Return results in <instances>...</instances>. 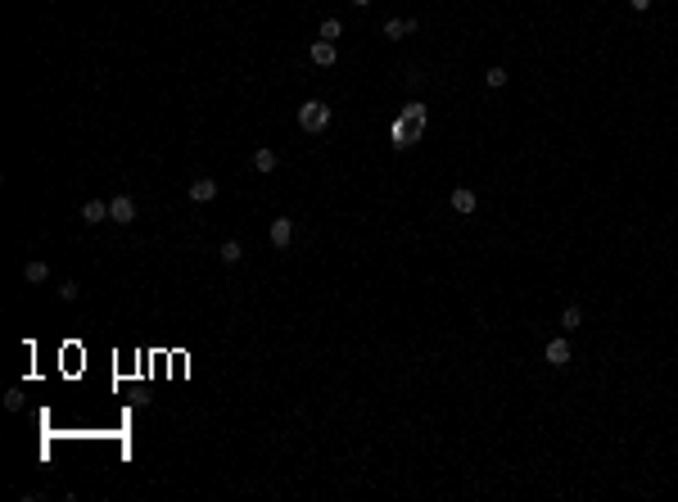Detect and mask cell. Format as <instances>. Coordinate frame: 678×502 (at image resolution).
Listing matches in <instances>:
<instances>
[{"mask_svg":"<svg viewBox=\"0 0 678 502\" xmlns=\"http://www.w3.org/2000/svg\"><path fill=\"white\" fill-rule=\"evenodd\" d=\"M267 240L276 244V249H290V240H294V218H276L267 227Z\"/></svg>","mask_w":678,"mask_h":502,"instance_id":"obj_5","label":"cell"},{"mask_svg":"<svg viewBox=\"0 0 678 502\" xmlns=\"http://www.w3.org/2000/svg\"><path fill=\"white\" fill-rule=\"evenodd\" d=\"M651 5H656V0H629V10H633V14H646Z\"/></svg>","mask_w":678,"mask_h":502,"instance_id":"obj_20","label":"cell"},{"mask_svg":"<svg viewBox=\"0 0 678 502\" xmlns=\"http://www.w3.org/2000/svg\"><path fill=\"white\" fill-rule=\"evenodd\" d=\"M308 59H313L317 68H330L335 59H339V50H335V41H321V36H317V41L308 45Z\"/></svg>","mask_w":678,"mask_h":502,"instance_id":"obj_6","label":"cell"},{"mask_svg":"<svg viewBox=\"0 0 678 502\" xmlns=\"http://www.w3.org/2000/svg\"><path fill=\"white\" fill-rule=\"evenodd\" d=\"M109 222L131 227V222H136V199H131V195H113V199H109Z\"/></svg>","mask_w":678,"mask_h":502,"instance_id":"obj_2","label":"cell"},{"mask_svg":"<svg viewBox=\"0 0 678 502\" xmlns=\"http://www.w3.org/2000/svg\"><path fill=\"white\" fill-rule=\"evenodd\" d=\"M190 199H194V204H213V199H217V181H208V176L190 181Z\"/></svg>","mask_w":678,"mask_h":502,"instance_id":"obj_11","label":"cell"},{"mask_svg":"<svg viewBox=\"0 0 678 502\" xmlns=\"http://www.w3.org/2000/svg\"><path fill=\"white\" fill-rule=\"evenodd\" d=\"M317 36H321V41H339V36H344V23H339V19H326L321 27H317Z\"/></svg>","mask_w":678,"mask_h":502,"instance_id":"obj_16","label":"cell"},{"mask_svg":"<svg viewBox=\"0 0 678 502\" xmlns=\"http://www.w3.org/2000/svg\"><path fill=\"white\" fill-rule=\"evenodd\" d=\"M398 118H407V122H411L416 131H425V122H430V113H425V104H420V100H407Z\"/></svg>","mask_w":678,"mask_h":502,"instance_id":"obj_9","label":"cell"},{"mask_svg":"<svg viewBox=\"0 0 678 502\" xmlns=\"http://www.w3.org/2000/svg\"><path fill=\"white\" fill-rule=\"evenodd\" d=\"M448 204H452V213H457V218H471L475 208H479V195H475L471 186H457V190L448 195Z\"/></svg>","mask_w":678,"mask_h":502,"instance_id":"obj_3","label":"cell"},{"mask_svg":"<svg viewBox=\"0 0 678 502\" xmlns=\"http://www.w3.org/2000/svg\"><path fill=\"white\" fill-rule=\"evenodd\" d=\"M23 281H32V285L50 281V262H41V258H27V262H23Z\"/></svg>","mask_w":678,"mask_h":502,"instance_id":"obj_12","label":"cell"},{"mask_svg":"<svg viewBox=\"0 0 678 502\" xmlns=\"http://www.w3.org/2000/svg\"><path fill=\"white\" fill-rule=\"evenodd\" d=\"M389 136H394V150H407V145H411V141H416L420 131H416V127H411V122H407V118H394V122H389Z\"/></svg>","mask_w":678,"mask_h":502,"instance_id":"obj_7","label":"cell"},{"mask_svg":"<svg viewBox=\"0 0 678 502\" xmlns=\"http://www.w3.org/2000/svg\"><path fill=\"white\" fill-rule=\"evenodd\" d=\"M299 127L308 131V136L326 131V127H330V104H321V100H303V104H299Z\"/></svg>","mask_w":678,"mask_h":502,"instance_id":"obj_1","label":"cell"},{"mask_svg":"<svg viewBox=\"0 0 678 502\" xmlns=\"http://www.w3.org/2000/svg\"><path fill=\"white\" fill-rule=\"evenodd\" d=\"M506 77H511L506 68H488V73H484V87H488V91H502V87H506Z\"/></svg>","mask_w":678,"mask_h":502,"instance_id":"obj_17","label":"cell"},{"mask_svg":"<svg viewBox=\"0 0 678 502\" xmlns=\"http://www.w3.org/2000/svg\"><path fill=\"white\" fill-rule=\"evenodd\" d=\"M543 358H547V367H570V335H556V339H547V349H543Z\"/></svg>","mask_w":678,"mask_h":502,"instance_id":"obj_4","label":"cell"},{"mask_svg":"<svg viewBox=\"0 0 678 502\" xmlns=\"http://www.w3.org/2000/svg\"><path fill=\"white\" fill-rule=\"evenodd\" d=\"M353 5H357V10H366V5H371V0H353Z\"/></svg>","mask_w":678,"mask_h":502,"instance_id":"obj_21","label":"cell"},{"mask_svg":"<svg viewBox=\"0 0 678 502\" xmlns=\"http://www.w3.org/2000/svg\"><path fill=\"white\" fill-rule=\"evenodd\" d=\"M77 295H82V285H77V281H64V285H59V299H64V304H77Z\"/></svg>","mask_w":678,"mask_h":502,"instance_id":"obj_18","label":"cell"},{"mask_svg":"<svg viewBox=\"0 0 678 502\" xmlns=\"http://www.w3.org/2000/svg\"><path fill=\"white\" fill-rule=\"evenodd\" d=\"M407 32H416V19H385V36L389 41H403Z\"/></svg>","mask_w":678,"mask_h":502,"instance_id":"obj_13","label":"cell"},{"mask_svg":"<svg viewBox=\"0 0 678 502\" xmlns=\"http://www.w3.org/2000/svg\"><path fill=\"white\" fill-rule=\"evenodd\" d=\"M276 168H280V154L271 150V145L253 150V172H276Z\"/></svg>","mask_w":678,"mask_h":502,"instance_id":"obj_10","label":"cell"},{"mask_svg":"<svg viewBox=\"0 0 678 502\" xmlns=\"http://www.w3.org/2000/svg\"><path fill=\"white\" fill-rule=\"evenodd\" d=\"M561 326H565V335H570V330H579L583 326V308H561Z\"/></svg>","mask_w":678,"mask_h":502,"instance_id":"obj_15","label":"cell"},{"mask_svg":"<svg viewBox=\"0 0 678 502\" xmlns=\"http://www.w3.org/2000/svg\"><path fill=\"white\" fill-rule=\"evenodd\" d=\"M217 258H222L226 267H236V262L245 258V244H240V240H222V249H217Z\"/></svg>","mask_w":678,"mask_h":502,"instance_id":"obj_14","label":"cell"},{"mask_svg":"<svg viewBox=\"0 0 678 502\" xmlns=\"http://www.w3.org/2000/svg\"><path fill=\"white\" fill-rule=\"evenodd\" d=\"M82 222H87V227L109 222V204H104V199H87V204H82Z\"/></svg>","mask_w":678,"mask_h":502,"instance_id":"obj_8","label":"cell"},{"mask_svg":"<svg viewBox=\"0 0 678 502\" xmlns=\"http://www.w3.org/2000/svg\"><path fill=\"white\" fill-rule=\"evenodd\" d=\"M5 407H10V412H19V407H23V389H10V393H5Z\"/></svg>","mask_w":678,"mask_h":502,"instance_id":"obj_19","label":"cell"}]
</instances>
